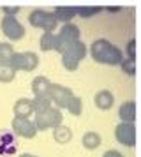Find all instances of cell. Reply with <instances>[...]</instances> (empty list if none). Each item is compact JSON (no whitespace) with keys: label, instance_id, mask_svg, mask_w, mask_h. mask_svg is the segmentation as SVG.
<instances>
[{"label":"cell","instance_id":"52a82bcc","mask_svg":"<svg viewBox=\"0 0 141 157\" xmlns=\"http://www.w3.org/2000/svg\"><path fill=\"white\" fill-rule=\"evenodd\" d=\"M0 27H2L4 36H6L7 39H11V41H20L21 37L25 36V29H23V25L16 20V16H7L6 14L2 18Z\"/></svg>","mask_w":141,"mask_h":157},{"label":"cell","instance_id":"4fadbf2b","mask_svg":"<svg viewBox=\"0 0 141 157\" xmlns=\"http://www.w3.org/2000/svg\"><path fill=\"white\" fill-rule=\"evenodd\" d=\"M93 102H95V106L99 109H109L113 106V102H115V95L109 90H101V92L95 94Z\"/></svg>","mask_w":141,"mask_h":157},{"label":"cell","instance_id":"cb8c5ba5","mask_svg":"<svg viewBox=\"0 0 141 157\" xmlns=\"http://www.w3.org/2000/svg\"><path fill=\"white\" fill-rule=\"evenodd\" d=\"M67 109H69V113L74 115V117L81 115V109H83V102H81V99H79L78 95H72V99H70L69 104H67Z\"/></svg>","mask_w":141,"mask_h":157},{"label":"cell","instance_id":"ac0fdd59","mask_svg":"<svg viewBox=\"0 0 141 157\" xmlns=\"http://www.w3.org/2000/svg\"><path fill=\"white\" fill-rule=\"evenodd\" d=\"M53 140L56 143H69L72 140V131H70L67 125H58V127L53 129Z\"/></svg>","mask_w":141,"mask_h":157},{"label":"cell","instance_id":"7402d4cb","mask_svg":"<svg viewBox=\"0 0 141 157\" xmlns=\"http://www.w3.org/2000/svg\"><path fill=\"white\" fill-rule=\"evenodd\" d=\"M16 78V71L9 65H0V81L2 83H11Z\"/></svg>","mask_w":141,"mask_h":157},{"label":"cell","instance_id":"ffe728a7","mask_svg":"<svg viewBox=\"0 0 141 157\" xmlns=\"http://www.w3.org/2000/svg\"><path fill=\"white\" fill-rule=\"evenodd\" d=\"M81 143H83L85 148L93 150V148H97L99 145H101V136H99L97 132H93V131H88V132H85L83 134Z\"/></svg>","mask_w":141,"mask_h":157},{"label":"cell","instance_id":"83f0119b","mask_svg":"<svg viewBox=\"0 0 141 157\" xmlns=\"http://www.w3.org/2000/svg\"><path fill=\"white\" fill-rule=\"evenodd\" d=\"M102 157H124V155L120 154L118 150H108V152H106Z\"/></svg>","mask_w":141,"mask_h":157},{"label":"cell","instance_id":"4316f807","mask_svg":"<svg viewBox=\"0 0 141 157\" xmlns=\"http://www.w3.org/2000/svg\"><path fill=\"white\" fill-rule=\"evenodd\" d=\"M127 58L136 60V39H131L129 44H127Z\"/></svg>","mask_w":141,"mask_h":157},{"label":"cell","instance_id":"44dd1931","mask_svg":"<svg viewBox=\"0 0 141 157\" xmlns=\"http://www.w3.org/2000/svg\"><path fill=\"white\" fill-rule=\"evenodd\" d=\"M102 7L99 6H83V7H76V16H81V18H92L93 14H97Z\"/></svg>","mask_w":141,"mask_h":157},{"label":"cell","instance_id":"9a60e30c","mask_svg":"<svg viewBox=\"0 0 141 157\" xmlns=\"http://www.w3.org/2000/svg\"><path fill=\"white\" fill-rule=\"evenodd\" d=\"M56 21H62L63 25L65 23H70V20L76 16V7H69V6H58L55 7V13H53Z\"/></svg>","mask_w":141,"mask_h":157},{"label":"cell","instance_id":"277c9868","mask_svg":"<svg viewBox=\"0 0 141 157\" xmlns=\"http://www.w3.org/2000/svg\"><path fill=\"white\" fill-rule=\"evenodd\" d=\"M28 21L32 27H37V29H42L44 32H53L56 29L58 21L55 20L53 13H48V11H42V9H35L28 14Z\"/></svg>","mask_w":141,"mask_h":157},{"label":"cell","instance_id":"5b68a950","mask_svg":"<svg viewBox=\"0 0 141 157\" xmlns=\"http://www.w3.org/2000/svg\"><path fill=\"white\" fill-rule=\"evenodd\" d=\"M56 39H58V53H63L67 50V46L72 43L79 41V27H76L74 23H65L60 27V32L56 34Z\"/></svg>","mask_w":141,"mask_h":157},{"label":"cell","instance_id":"d4e9b609","mask_svg":"<svg viewBox=\"0 0 141 157\" xmlns=\"http://www.w3.org/2000/svg\"><path fill=\"white\" fill-rule=\"evenodd\" d=\"M62 65L67 71H76L78 67H79V62L74 57H70L69 53H62Z\"/></svg>","mask_w":141,"mask_h":157},{"label":"cell","instance_id":"2e32d148","mask_svg":"<svg viewBox=\"0 0 141 157\" xmlns=\"http://www.w3.org/2000/svg\"><path fill=\"white\" fill-rule=\"evenodd\" d=\"M39 46H41L42 51H53L58 50V39H56V34L53 32H44L39 39Z\"/></svg>","mask_w":141,"mask_h":157},{"label":"cell","instance_id":"603a6c76","mask_svg":"<svg viewBox=\"0 0 141 157\" xmlns=\"http://www.w3.org/2000/svg\"><path fill=\"white\" fill-rule=\"evenodd\" d=\"M32 104H34V111L35 113L44 111V109H48V108L51 106V102H49L48 97H41V95H35L34 99H32Z\"/></svg>","mask_w":141,"mask_h":157},{"label":"cell","instance_id":"6da1fadb","mask_svg":"<svg viewBox=\"0 0 141 157\" xmlns=\"http://www.w3.org/2000/svg\"><path fill=\"white\" fill-rule=\"evenodd\" d=\"M90 53L95 62L106 65H120V62L124 60L122 50L111 44L108 39H95L90 46Z\"/></svg>","mask_w":141,"mask_h":157},{"label":"cell","instance_id":"e0dca14e","mask_svg":"<svg viewBox=\"0 0 141 157\" xmlns=\"http://www.w3.org/2000/svg\"><path fill=\"white\" fill-rule=\"evenodd\" d=\"M63 53H69L70 57H74L78 62H81V60L86 57V46H85V43H81V41H76V43L69 44L67 50L63 51Z\"/></svg>","mask_w":141,"mask_h":157},{"label":"cell","instance_id":"d6986e66","mask_svg":"<svg viewBox=\"0 0 141 157\" xmlns=\"http://www.w3.org/2000/svg\"><path fill=\"white\" fill-rule=\"evenodd\" d=\"M14 55V48L11 43H0V65L11 67V58Z\"/></svg>","mask_w":141,"mask_h":157},{"label":"cell","instance_id":"7a4b0ae2","mask_svg":"<svg viewBox=\"0 0 141 157\" xmlns=\"http://www.w3.org/2000/svg\"><path fill=\"white\" fill-rule=\"evenodd\" d=\"M62 118H63V115L58 108L49 106L48 109L35 113L34 124L37 127V131H48V129H55L58 125H62Z\"/></svg>","mask_w":141,"mask_h":157},{"label":"cell","instance_id":"30bf717a","mask_svg":"<svg viewBox=\"0 0 141 157\" xmlns=\"http://www.w3.org/2000/svg\"><path fill=\"white\" fill-rule=\"evenodd\" d=\"M16 152V140L13 131H0V155H13Z\"/></svg>","mask_w":141,"mask_h":157},{"label":"cell","instance_id":"f546056e","mask_svg":"<svg viewBox=\"0 0 141 157\" xmlns=\"http://www.w3.org/2000/svg\"><path fill=\"white\" fill-rule=\"evenodd\" d=\"M106 9H108L109 13H116V11H120L122 7H111V6H109V7H106Z\"/></svg>","mask_w":141,"mask_h":157},{"label":"cell","instance_id":"9c48e42d","mask_svg":"<svg viewBox=\"0 0 141 157\" xmlns=\"http://www.w3.org/2000/svg\"><path fill=\"white\" fill-rule=\"evenodd\" d=\"M13 132L21 138H34L37 134V127L30 118H13Z\"/></svg>","mask_w":141,"mask_h":157},{"label":"cell","instance_id":"f1b7e54d","mask_svg":"<svg viewBox=\"0 0 141 157\" xmlns=\"http://www.w3.org/2000/svg\"><path fill=\"white\" fill-rule=\"evenodd\" d=\"M4 11L7 13V16H14V13H18V11H20V7H9V6H6V7H4Z\"/></svg>","mask_w":141,"mask_h":157},{"label":"cell","instance_id":"4dcf8cb0","mask_svg":"<svg viewBox=\"0 0 141 157\" xmlns=\"http://www.w3.org/2000/svg\"><path fill=\"white\" fill-rule=\"evenodd\" d=\"M20 157H37V155H32V154H23V155H20Z\"/></svg>","mask_w":141,"mask_h":157},{"label":"cell","instance_id":"8fae6325","mask_svg":"<svg viewBox=\"0 0 141 157\" xmlns=\"http://www.w3.org/2000/svg\"><path fill=\"white\" fill-rule=\"evenodd\" d=\"M34 111L32 99H18L14 102V117L16 118H28Z\"/></svg>","mask_w":141,"mask_h":157},{"label":"cell","instance_id":"5bb4252c","mask_svg":"<svg viewBox=\"0 0 141 157\" xmlns=\"http://www.w3.org/2000/svg\"><path fill=\"white\" fill-rule=\"evenodd\" d=\"M49 86H51V81H49L46 76H37L32 81V90H34V95H41V97H48Z\"/></svg>","mask_w":141,"mask_h":157},{"label":"cell","instance_id":"ba28073f","mask_svg":"<svg viewBox=\"0 0 141 157\" xmlns=\"http://www.w3.org/2000/svg\"><path fill=\"white\" fill-rule=\"evenodd\" d=\"M115 136H116V140L122 145L134 147L136 145V125L134 124H124V122H120L118 125H116Z\"/></svg>","mask_w":141,"mask_h":157},{"label":"cell","instance_id":"7c38bea8","mask_svg":"<svg viewBox=\"0 0 141 157\" xmlns=\"http://www.w3.org/2000/svg\"><path fill=\"white\" fill-rule=\"evenodd\" d=\"M118 117L124 124H134V120H136V102L125 101L118 109Z\"/></svg>","mask_w":141,"mask_h":157},{"label":"cell","instance_id":"484cf974","mask_svg":"<svg viewBox=\"0 0 141 157\" xmlns=\"http://www.w3.org/2000/svg\"><path fill=\"white\" fill-rule=\"evenodd\" d=\"M120 67H122V71L127 72L129 76H134L136 74V60L134 58H124L122 62H120Z\"/></svg>","mask_w":141,"mask_h":157},{"label":"cell","instance_id":"3957f363","mask_svg":"<svg viewBox=\"0 0 141 157\" xmlns=\"http://www.w3.org/2000/svg\"><path fill=\"white\" fill-rule=\"evenodd\" d=\"M39 65V57L34 51H14L11 58V67L14 71H34Z\"/></svg>","mask_w":141,"mask_h":157},{"label":"cell","instance_id":"8992f818","mask_svg":"<svg viewBox=\"0 0 141 157\" xmlns=\"http://www.w3.org/2000/svg\"><path fill=\"white\" fill-rule=\"evenodd\" d=\"M72 90L69 86H63V85H58V83H51L49 86V92H48V99L49 102H55L56 108H67L69 101L72 99Z\"/></svg>","mask_w":141,"mask_h":157}]
</instances>
